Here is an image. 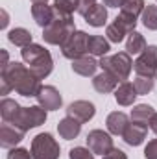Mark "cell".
Wrapping results in <instances>:
<instances>
[{
	"instance_id": "obj_1",
	"label": "cell",
	"mask_w": 157,
	"mask_h": 159,
	"mask_svg": "<svg viewBox=\"0 0 157 159\" xmlns=\"http://www.w3.org/2000/svg\"><path fill=\"white\" fill-rule=\"evenodd\" d=\"M41 87V80L30 70V67L19 61H11L0 69V94L15 91L22 96H37Z\"/></svg>"
},
{
	"instance_id": "obj_2",
	"label": "cell",
	"mask_w": 157,
	"mask_h": 159,
	"mask_svg": "<svg viewBox=\"0 0 157 159\" xmlns=\"http://www.w3.org/2000/svg\"><path fill=\"white\" fill-rule=\"evenodd\" d=\"M20 54H22V59L28 63L30 70L39 80H44L46 76H50V72L54 69V59H52L50 52L44 46L32 43L26 48H22Z\"/></svg>"
},
{
	"instance_id": "obj_3",
	"label": "cell",
	"mask_w": 157,
	"mask_h": 159,
	"mask_svg": "<svg viewBox=\"0 0 157 159\" xmlns=\"http://www.w3.org/2000/svg\"><path fill=\"white\" fill-rule=\"evenodd\" d=\"M74 32H76L74 19L72 17H63V15H57L56 13V19L46 28H43V39H44V43H48V44L61 46Z\"/></svg>"
},
{
	"instance_id": "obj_4",
	"label": "cell",
	"mask_w": 157,
	"mask_h": 159,
	"mask_svg": "<svg viewBox=\"0 0 157 159\" xmlns=\"http://www.w3.org/2000/svg\"><path fill=\"white\" fill-rule=\"evenodd\" d=\"M98 65L102 67V70L113 74L115 78H118V81H126L131 74L133 69V61H131V54L128 52H118L113 56H104Z\"/></svg>"
},
{
	"instance_id": "obj_5",
	"label": "cell",
	"mask_w": 157,
	"mask_h": 159,
	"mask_svg": "<svg viewBox=\"0 0 157 159\" xmlns=\"http://www.w3.org/2000/svg\"><path fill=\"white\" fill-rule=\"evenodd\" d=\"M59 144L50 133H39L32 141L34 159H59Z\"/></svg>"
},
{
	"instance_id": "obj_6",
	"label": "cell",
	"mask_w": 157,
	"mask_h": 159,
	"mask_svg": "<svg viewBox=\"0 0 157 159\" xmlns=\"http://www.w3.org/2000/svg\"><path fill=\"white\" fill-rule=\"evenodd\" d=\"M135 26H137V17H131V15L120 11L117 19L107 26L105 35L111 43H120V41H124L126 35L135 32Z\"/></svg>"
},
{
	"instance_id": "obj_7",
	"label": "cell",
	"mask_w": 157,
	"mask_h": 159,
	"mask_svg": "<svg viewBox=\"0 0 157 159\" xmlns=\"http://www.w3.org/2000/svg\"><path fill=\"white\" fill-rule=\"evenodd\" d=\"M44 122H46V109L41 106H30V107H20L17 119L13 120V126L20 128L22 131H28L32 128H39Z\"/></svg>"
},
{
	"instance_id": "obj_8",
	"label": "cell",
	"mask_w": 157,
	"mask_h": 159,
	"mask_svg": "<svg viewBox=\"0 0 157 159\" xmlns=\"http://www.w3.org/2000/svg\"><path fill=\"white\" fill-rule=\"evenodd\" d=\"M87 44H89V35H87L85 32L76 30L69 39L61 44V54H63L67 59L74 61V59L83 57V56H87V54H89Z\"/></svg>"
},
{
	"instance_id": "obj_9",
	"label": "cell",
	"mask_w": 157,
	"mask_h": 159,
	"mask_svg": "<svg viewBox=\"0 0 157 159\" xmlns=\"http://www.w3.org/2000/svg\"><path fill=\"white\" fill-rule=\"evenodd\" d=\"M133 70L137 72V76H157V46L150 44L146 46V50L133 61Z\"/></svg>"
},
{
	"instance_id": "obj_10",
	"label": "cell",
	"mask_w": 157,
	"mask_h": 159,
	"mask_svg": "<svg viewBox=\"0 0 157 159\" xmlns=\"http://www.w3.org/2000/svg\"><path fill=\"white\" fill-rule=\"evenodd\" d=\"M87 144L91 148L92 154L98 156H105L111 148H113V139L109 133H105L104 129H92L87 135Z\"/></svg>"
},
{
	"instance_id": "obj_11",
	"label": "cell",
	"mask_w": 157,
	"mask_h": 159,
	"mask_svg": "<svg viewBox=\"0 0 157 159\" xmlns=\"http://www.w3.org/2000/svg\"><path fill=\"white\" fill-rule=\"evenodd\" d=\"M37 102L41 107H44L46 111H57L63 104V98L59 94V91L54 85H43L37 93Z\"/></svg>"
},
{
	"instance_id": "obj_12",
	"label": "cell",
	"mask_w": 157,
	"mask_h": 159,
	"mask_svg": "<svg viewBox=\"0 0 157 159\" xmlns=\"http://www.w3.org/2000/svg\"><path fill=\"white\" fill-rule=\"evenodd\" d=\"M22 139H24V131H22L20 128L13 126V124H9V122H4V124L0 126V146H2V148L11 150V148H15Z\"/></svg>"
},
{
	"instance_id": "obj_13",
	"label": "cell",
	"mask_w": 157,
	"mask_h": 159,
	"mask_svg": "<svg viewBox=\"0 0 157 159\" xmlns=\"http://www.w3.org/2000/svg\"><path fill=\"white\" fill-rule=\"evenodd\" d=\"M94 113H96L94 106L91 102H87V100H76V102H72L67 107V117H72V119L79 120L81 124L83 122H89V120L94 117Z\"/></svg>"
},
{
	"instance_id": "obj_14",
	"label": "cell",
	"mask_w": 157,
	"mask_h": 159,
	"mask_svg": "<svg viewBox=\"0 0 157 159\" xmlns=\"http://www.w3.org/2000/svg\"><path fill=\"white\" fill-rule=\"evenodd\" d=\"M146 133H148V126H146V124L129 122V126H128V129L124 131L122 139H124L129 146H139V144H142V141L146 139Z\"/></svg>"
},
{
	"instance_id": "obj_15",
	"label": "cell",
	"mask_w": 157,
	"mask_h": 159,
	"mask_svg": "<svg viewBox=\"0 0 157 159\" xmlns=\"http://www.w3.org/2000/svg\"><path fill=\"white\" fill-rule=\"evenodd\" d=\"M137 96H139V93L135 89V83H131V81H122L115 91V100L118 106H133Z\"/></svg>"
},
{
	"instance_id": "obj_16",
	"label": "cell",
	"mask_w": 157,
	"mask_h": 159,
	"mask_svg": "<svg viewBox=\"0 0 157 159\" xmlns=\"http://www.w3.org/2000/svg\"><path fill=\"white\" fill-rule=\"evenodd\" d=\"M32 17L41 28H46L56 19V9H54V6H48V4H34L32 6Z\"/></svg>"
},
{
	"instance_id": "obj_17",
	"label": "cell",
	"mask_w": 157,
	"mask_h": 159,
	"mask_svg": "<svg viewBox=\"0 0 157 159\" xmlns=\"http://www.w3.org/2000/svg\"><path fill=\"white\" fill-rule=\"evenodd\" d=\"M105 124H107L109 133H113V135H124V131L129 126V117L126 113H122V111H113V113L107 115Z\"/></svg>"
},
{
	"instance_id": "obj_18",
	"label": "cell",
	"mask_w": 157,
	"mask_h": 159,
	"mask_svg": "<svg viewBox=\"0 0 157 159\" xmlns=\"http://www.w3.org/2000/svg\"><path fill=\"white\" fill-rule=\"evenodd\" d=\"M98 61L92 57V56H83V57H78L72 61V70L83 76V78H89V76H94L96 69H98Z\"/></svg>"
},
{
	"instance_id": "obj_19",
	"label": "cell",
	"mask_w": 157,
	"mask_h": 159,
	"mask_svg": "<svg viewBox=\"0 0 157 159\" xmlns=\"http://www.w3.org/2000/svg\"><path fill=\"white\" fill-rule=\"evenodd\" d=\"M92 87H94V91H98V93H102V94L113 93V91H117V87H118V78H115L113 74H109V72L104 70L102 74L94 76Z\"/></svg>"
},
{
	"instance_id": "obj_20",
	"label": "cell",
	"mask_w": 157,
	"mask_h": 159,
	"mask_svg": "<svg viewBox=\"0 0 157 159\" xmlns=\"http://www.w3.org/2000/svg\"><path fill=\"white\" fill-rule=\"evenodd\" d=\"M57 131H59V135H61L63 139L72 141V139L78 137L79 131H81V122L76 120V119H72V117H65L63 120H59Z\"/></svg>"
},
{
	"instance_id": "obj_21",
	"label": "cell",
	"mask_w": 157,
	"mask_h": 159,
	"mask_svg": "<svg viewBox=\"0 0 157 159\" xmlns=\"http://www.w3.org/2000/svg\"><path fill=\"white\" fill-rule=\"evenodd\" d=\"M83 19H85L87 24H91L94 28H100V26H104L107 22V9H105L104 4H96Z\"/></svg>"
},
{
	"instance_id": "obj_22",
	"label": "cell",
	"mask_w": 157,
	"mask_h": 159,
	"mask_svg": "<svg viewBox=\"0 0 157 159\" xmlns=\"http://www.w3.org/2000/svg\"><path fill=\"white\" fill-rule=\"evenodd\" d=\"M87 50L91 56H107V52L111 50L109 48V41L104 39L102 35H89V44H87Z\"/></svg>"
},
{
	"instance_id": "obj_23",
	"label": "cell",
	"mask_w": 157,
	"mask_h": 159,
	"mask_svg": "<svg viewBox=\"0 0 157 159\" xmlns=\"http://www.w3.org/2000/svg\"><path fill=\"white\" fill-rule=\"evenodd\" d=\"M19 111H20V106H19L15 100H11V98H2V102H0V115H2L4 122L13 124V120L17 119Z\"/></svg>"
},
{
	"instance_id": "obj_24",
	"label": "cell",
	"mask_w": 157,
	"mask_h": 159,
	"mask_svg": "<svg viewBox=\"0 0 157 159\" xmlns=\"http://www.w3.org/2000/svg\"><path fill=\"white\" fill-rule=\"evenodd\" d=\"M154 107L148 104H139L131 109V122H139V124H150V120L154 117Z\"/></svg>"
},
{
	"instance_id": "obj_25",
	"label": "cell",
	"mask_w": 157,
	"mask_h": 159,
	"mask_svg": "<svg viewBox=\"0 0 157 159\" xmlns=\"http://www.w3.org/2000/svg\"><path fill=\"white\" fill-rule=\"evenodd\" d=\"M146 50V39L139 32H131L126 41V52L128 54H142Z\"/></svg>"
},
{
	"instance_id": "obj_26",
	"label": "cell",
	"mask_w": 157,
	"mask_h": 159,
	"mask_svg": "<svg viewBox=\"0 0 157 159\" xmlns=\"http://www.w3.org/2000/svg\"><path fill=\"white\" fill-rule=\"evenodd\" d=\"M7 39H9V43H13L15 46L26 48L28 44H32V34L26 28H15V30H11L7 34Z\"/></svg>"
},
{
	"instance_id": "obj_27",
	"label": "cell",
	"mask_w": 157,
	"mask_h": 159,
	"mask_svg": "<svg viewBox=\"0 0 157 159\" xmlns=\"http://www.w3.org/2000/svg\"><path fill=\"white\" fill-rule=\"evenodd\" d=\"M54 9L57 15L72 17V11H78V0H54Z\"/></svg>"
},
{
	"instance_id": "obj_28",
	"label": "cell",
	"mask_w": 157,
	"mask_h": 159,
	"mask_svg": "<svg viewBox=\"0 0 157 159\" xmlns=\"http://www.w3.org/2000/svg\"><path fill=\"white\" fill-rule=\"evenodd\" d=\"M144 7H146L144 0H126L124 6L120 7V11H122V13H128V15H131V17H139V15H142Z\"/></svg>"
},
{
	"instance_id": "obj_29",
	"label": "cell",
	"mask_w": 157,
	"mask_h": 159,
	"mask_svg": "<svg viewBox=\"0 0 157 159\" xmlns=\"http://www.w3.org/2000/svg\"><path fill=\"white\" fill-rule=\"evenodd\" d=\"M142 24L148 30H157V6L148 4L142 11Z\"/></svg>"
},
{
	"instance_id": "obj_30",
	"label": "cell",
	"mask_w": 157,
	"mask_h": 159,
	"mask_svg": "<svg viewBox=\"0 0 157 159\" xmlns=\"http://www.w3.org/2000/svg\"><path fill=\"white\" fill-rule=\"evenodd\" d=\"M133 83H135V89H137L139 94H148V93H152V89H154V85H155V78H150V76H137Z\"/></svg>"
},
{
	"instance_id": "obj_31",
	"label": "cell",
	"mask_w": 157,
	"mask_h": 159,
	"mask_svg": "<svg viewBox=\"0 0 157 159\" xmlns=\"http://www.w3.org/2000/svg\"><path fill=\"white\" fill-rule=\"evenodd\" d=\"M69 159H94V154L91 152V148L76 146L69 152Z\"/></svg>"
},
{
	"instance_id": "obj_32",
	"label": "cell",
	"mask_w": 157,
	"mask_h": 159,
	"mask_svg": "<svg viewBox=\"0 0 157 159\" xmlns=\"http://www.w3.org/2000/svg\"><path fill=\"white\" fill-rule=\"evenodd\" d=\"M7 159H34L32 156V150H26V148H11Z\"/></svg>"
},
{
	"instance_id": "obj_33",
	"label": "cell",
	"mask_w": 157,
	"mask_h": 159,
	"mask_svg": "<svg viewBox=\"0 0 157 159\" xmlns=\"http://www.w3.org/2000/svg\"><path fill=\"white\" fill-rule=\"evenodd\" d=\"M96 4H98L96 0H78V13L81 17H85Z\"/></svg>"
},
{
	"instance_id": "obj_34",
	"label": "cell",
	"mask_w": 157,
	"mask_h": 159,
	"mask_svg": "<svg viewBox=\"0 0 157 159\" xmlns=\"http://www.w3.org/2000/svg\"><path fill=\"white\" fill-rule=\"evenodd\" d=\"M144 157L146 159H157V139H152L146 148H144Z\"/></svg>"
},
{
	"instance_id": "obj_35",
	"label": "cell",
	"mask_w": 157,
	"mask_h": 159,
	"mask_svg": "<svg viewBox=\"0 0 157 159\" xmlns=\"http://www.w3.org/2000/svg\"><path fill=\"white\" fill-rule=\"evenodd\" d=\"M102 157L104 159H128V156H126L120 148H115V146H113V148H111L105 156H102Z\"/></svg>"
},
{
	"instance_id": "obj_36",
	"label": "cell",
	"mask_w": 157,
	"mask_h": 159,
	"mask_svg": "<svg viewBox=\"0 0 157 159\" xmlns=\"http://www.w3.org/2000/svg\"><path fill=\"white\" fill-rule=\"evenodd\" d=\"M126 0H104V6L107 7H122Z\"/></svg>"
},
{
	"instance_id": "obj_37",
	"label": "cell",
	"mask_w": 157,
	"mask_h": 159,
	"mask_svg": "<svg viewBox=\"0 0 157 159\" xmlns=\"http://www.w3.org/2000/svg\"><path fill=\"white\" fill-rule=\"evenodd\" d=\"M0 54H2V65H0V69H4L6 65H9V57H7V52L6 50H0Z\"/></svg>"
},
{
	"instance_id": "obj_38",
	"label": "cell",
	"mask_w": 157,
	"mask_h": 159,
	"mask_svg": "<svg viewBox=\"0 0 157 159\" xmlns=\"http://www.w3.org/2000/svg\"><path fill=\"white\" fill-rule=\"evenodd\" d=\"M150 128H152V131L157 135V113H154V117L150 120Z\"/></svg>"
},
{
	"instance_id": "obj_39",
	"label": "cell",
	"mask_w": 157,
	"mask_h": 159,
	"mask_svg": "<svg viewBox=\"0 0 157 159\" xmlns=\"http://www.w3.org/2000/svg\"><path fill=\"white\" fill-rule=\"evenodd\" d=\"M7 22H9L7 11H6V9H2V24H0V26H2V28H6V26H7Z\"/></svg>"
},
{
	"instance_id": "obj_40",
	"label": "cell",
	"mask_w": 157,
	"mask_h": 159,
	"mask_svg": "<svg viewBox=\"0 0 157 159\" xmlns=\"http://www.w3.org/2000/svg\"><path fill=\"white\" fill-rule=\"evenodd\" d=\"M34 4H48V0H32Z\"/></svg>"
}]
</instances>
